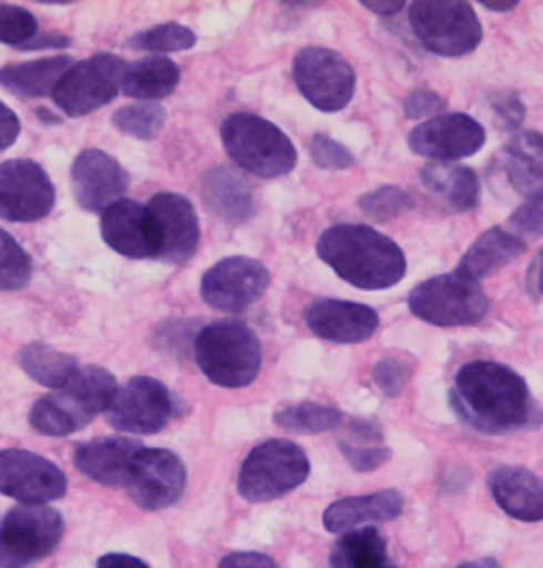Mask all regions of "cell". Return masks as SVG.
Here are the masks:
<instances>
[{
  "label": "cell",
  "mask_w": 543,
  "mask_h": 568,
  "mask_svg": "<svg viewBox=\"0 0 543 568\" xmlns=\"http://www.w3.org/2000/svg\"><path fill=\"white\" fill-rule=\"evenodd\" d=\"M457 417L483 434L522 429L532 419V395L524 378L498 362H471L460 368L450 390Z\"/></svg>",
  "instance_id": "cell-1"
},
{
  "label": "cell",
  "mask_w": 543,
  "mask_h": 568,
  "mask_svg": "<svg viewBox=\"0 0 543 568\" xmlns=\"http://www.w3.org/2000/svg\"><path fill=\"white\" fill-rule=\"evenodd\" d=\"M318 255L341 280L366 292L395 287L407 273L402 248L368 224L330 226L318 239Z\"/></svg>",
  "instance_id": "cell-2"
},
{
  "label": "cell",
  "mask_w": 543,
  "mask_h": 568,
  "mask_svg": "<svg viewBox=\"0 0 543 568\" xmlns=\"http://www.w3.org/2000/svg\"><path fill=\"white\" fill-rule=\"evenodd\" d=\"M116 378L102 366H80L63 388L32 405L30 424L44 436H70L92 424L116 397Z\"/></svg>",
  "instance_id": "cell-3"
},
{
  "label": "cell",
  "mask_w": 543,
  "mask_h": 568,
  "mask_svg": "<svg viewBox=\"0 0 543 568\" xmlns=\"http://www.w3.org/2000/svg\"><path fill=\"white\" fill-rule=\"evenodd\" d=\"M195 362L214 386L246 388L260 374L263 347L246 323L217 321L199 331Z\"/></svg>",
  "instance_id": "cell-4"
},
{
  "label": "cell",
  "mask_w": 543,
  "mask_h": 568,
  "mask_svg": "<svg viewBox=\"0 0 543 568\" xmlns=\"http://www.w3.org/2000/svg\"><path fill=\"white\" fill-rule=\"evenodd\" d=\"M222 142L228 158L260 179L287 176L298 160L289 135L255 113H232L222 123Z\"/></svg>",
  "instance_id": "cell-5"
},
{
  "label": "cell",
  "mask_w": 543,
  "mask_h": 568,
  "mask_svg": "<svg viewBox=\"0 0 543 568\" xmlns=\"http://www.w3.org/2000/svg\"><path fill=\"white\" fill-rule=\"evenodd\" d=\"M310 475L306 450L294 442H265L250 450L238 473V494L250 504H265L301 487Z\"/></svg>",
  "instance_id": "cell-6"
},
{
  "label": "cell",
  "mask_w": 543,
  "mask_h": 568,
  "mask_svg": "<svg viewBox=\"0 0 543 568\" xmlns=\"http://www.w3.org/2000/svg\"><path fill=\"white\" fill-rule=\"evenodd\" d=\"M489 294L460 270L421 282L409 294L411 314L440 328L474 325L489 314Z\"/></svg>",
  "instance_id": "cell-7"
},
{
  "label": "cell",
  "mask_w": 543,
  "mask_h": 568,
  "mask_svg": "<svg viewBox=\"0 0 543 568\" xmlns=\"http://www.w3.org/2000/svg\"><path fill=\"white\" fill-rule=\"evenodd\" d=\"M65 520L44 504H22L0 520V568H27L61 545Z\"/></svg>",
  "instance_id": "cell-8"
},
{
  "label": "cell",
  "mask_w": 543,
  "mask_h": 568,
  "mask_svg": "<svg viewBox=\"0 0 543 568\" xmlns=\"http://www.w3.org/2000/svg\"><path fill=\"white\" fill-rule=\"evenodd\" d=\"M409 24L428 51L450 59L471 53L483 39L474 8L462 0H419L411 6Z\"/></svg>",
  "instance_id": "cell-9"
},
{
  "label": "cell",
  "mask_w": 543,
  "mask_h": 568,
  "mask_svg": "<svg viewBox=\"0 0 543 568\" xmlns=\"http://www.w3.org/2000/svg\"><path fill=\"white\" fill-rule=\"evenodd\" d=\"M127 63L121 55L96 53L88 61H80L68 70L65 78L55 84L53 102L65 116H88V113L111 104L121 92V80Z\"/></svg>",
  "instance_id": "cell-10"
},
{
  "label": "cell",
  "mask_w": 543,
  "mask_h": 568,
  "mask_svg": "<svg viewBox=\"0 0 543 568\" xmlns=\"http://www.w3.org/2000/svg\"><path fill=\"white\" fill-rule=\"evenodd\" d=\"M296 88L320 111H341L354 97L356 73L339 53L320 47H306L294 59Z\"/></svg>",
  "instance_id": "cell-11"
},
{
  "label": "cell",
  "mask_w": 543,
  "mask_h": 568,
  "mask_svg": "<svg viewBox=\"0 0 543 568\" xmlns=\"http://www.w3.org/2000/svg\"><path fill=\"white\" fill-rule=\"evenodd\" d=\"M185 465L166 448H140L127 465L125 489L142 510L174 506L185 491Z\"/></svg>",
  "instance_id": "cell-12"
},
{
  "label": "cell",
  "mask_w": 543,
  "mask_h": 568,
  "mask_svg": "<svg viewBox=\"0 0 543 568\" xmlns=\"http://www.w3.org/2000/svg\"><path fill=\"white\" fill-rule=\"evenodd\" d=\"M174 417V395L162 381L150 376H135L116 390L106 419L116 432L145 436L162 432Z\"/></svg>",
  "instance_id": "cell-13"
},
{
  "label": "cell",
  "mask_w": 543,
  "mask_h": 568,
  "mask_svg": "<svg viewBox=\"0 0 543 568\" xmlns=\"http://www.w3.org/2000/svg\"><path fill=\"white\" fill-rule=\"evenodd\" d=\"M269 287V270L255 258L232 255L212 265L203 277V300L224 314L250 308Z\"/></svg>",
  "instance_id": "cell-14"
},
{
  "label": "cell",
  "mask_w": 543,
  "mask_h": 568,
  "mask_svg": "<svg viewBox=\"0 0 543 568\" xmlns=\"http://www.w3.org/2000/svg\"><path fill=\"white\" fill-rule=\"evenodd\" d=\"M55 189L49 174L32 160L0 164V220L37 222L51 215Z\"/></svg>",
  "instance_id": "cell-15"
},
{
  "label": "cell",
  "mask_w": 543,
  "mask_h": 568,
  "mask_svg": "<svg viewBox=\"0 0 543 568\" xmlns=\"http://www.w3.org/2000/svg\"><path fill=\"white\" fill-rule=\"evenodd\" d=\"M68 479L59 465L32 450H0V494L20 504H49L63 499Z\"/></svg>",
  "instance_id": "cell-16"
},
{
  "label": "cell",
  "mask_w": 543,
  "mask_h": 568,
  "mask_svg": "<svg viewBox=\"0 0 543 568\" xmlns=\"http://www.w3.org/2000/svg\"><path fill=\"white\" fill-rule=\"evenodd\" d=\"M154 230V258L164 263H188L199 246V222L188 197L156 193L147 203Z\"/></svg>",
  "instance_id": "cell-17"
},
{
  "label": "cell",
  "mask_w": 543,
  "mask_h": 568,
  "mask_svg": "<svg viewBox=\"0 0 543 568\" xmlns=\"http://www.w3.org/2000/svg\"><path fill=\"white\" fill-rule=\"evenodd\" d=\"M407 142L411 152L431 162L464 160L483 148L485 128L467 113H440L413 128Z\"/></svg>",
  "instance_id": "cell-18"
},
{
  "label": "cell",
  "mask_w": 543,
  "mask_h": 568,
  "mask_svg": "<svg viewBox=\"0 0 543 568\" xmlns=\"http://www.w3.org/2000/svg\"><path fill=\"white\" fill-rule=\"evenodd\" d=\"M73 191L75 201L82 210L88 212H104L113 205L123 201V195L131 186V176H127L125 169L119 160H113L111 154L102 150H84L78 154L73 162Z\"/></svg>",
  "instance_id": "cell-19"
},
{
  "label": "cell",
  "mask_w": 543,
  "mask_h": 568,
  "mask_svg": "<svg viewBox=\"0 0 543 568\" xmlns=\"http://www.w3.org/2000/svg\"><path fill=\"white\" fill-rule=\"evenodd\" d=\"M304 321L313 335L337 345L366 343L368 337H373L380 323L378 314L370 306L339 300L313 302L306 308Z\"/></svg>",
  "instance_id": "cell-20"
},
{
  "label": "cell",
  "mask_w": 543,
  "mask_h": 568,
  "mask_svg": "<svg viewBox=\"0 0 543 568\" xmlns=\"http://www.w3.org/2000/svg\"><path fill=\"white\" fill-rule=\"evenodd\" d=\"M102 236L125 258H154V230L147 205L135 201L113 203L102 215Z\"/></svg>",
  "instance_id": "cell-21"
},
{
  "label": "cell",
  "mask_w": 543,
  "mask_h": 568,
  "mask_svg": "<svg viewBox=\"0 0 543 568\" xmlns=\"http://www.w3.org/2000/svg\"><path fill=\"white\" fill-rule=\"evenodd\" d=\"M489 489L510 518L522 523L543 520V481L526 467H498L489 475Z\"/></svg>",
  "instance_id": "cell-22"
},
{
  "label": "cell",
  "mask_w": 543,
  "mask_h": 568,
  "mask_svg": "<svg viewBox=\"0 0 543 568\" xmlns=\"http://www.w3.org/2000/svg\"><path fill=\"white\" fill-rule=\"evenodd\" d=\"M404 510V496L395 489H382L366 496H349V499H339L325 510L322 523L325 528L337 535H345L349 530L361 528L368 523H390L399 518Z\"/></svg>",
  "instance_id": "cell-23"
},
{
  "label": "cell",
  "mask_w": 543,
  "mask_h": 568,
  "mask_svg": "<svg viewBox=\"0 0 543 568\" xmlns=\"http://www.w3.org/2000/svg\"><path fill=\"white\" fill-rule=\"evenodd\" d=\"M140 442L125 436L96 438V442L80 444L75 448V465L82 475L99 481L104 487H123L127 465L140 450Z\"/></svg>",
  "instance_id": "cell-24"
},
{
  "label": "cell",
  "mask_w": 543,
  "mask_h": 568,
  "mask_svg": "<svg viewBox=\"0 0 543 568\" xmlns=\"http://www.w3.org/2000/svg\"><path fill=\"white\" fill-rule=\"evenodd\" d=\"M423 189L450 212H467L479 203L481 183L477 172L452 162H431L421 169Z\"/></svg>",
  "instance_id": "cell-25"
},
{
  "label": "cell",
  "mask_w": 543,
  "mask_h": 568,
  "mask_svg": "<svg viewBox=\"0 0 543 568\" xmlns=\"http://www.w3.org/2000/svg\"><path fill=\"white\" fill-rule=\"evenodd\" d=\"M526 246L529 244H524L520 236H514L508 226H493V230L483 232L474 241V246L462 255L457 270L469 280L479 282L483 277L495 275L498 270H503L514 258H520Z\"/></svg>",
  "instance_id": "cell-26"
},
{
  "label": "cell",
  "mask_w": 543,
  "mask_h": 568,
  "mask_svg": "<svg viewBox=\"0 0 543 568\" xmlns=\"http://www.w3.org/2000/svg\"><path fill=\"white\" fill-rule=\"evenodd\" d=\"M505 174L512 189L529 201L543 197V135L518 133L505 148Z\"/></svg>",
  "instance_id": "cell-27"
},
{
  "label": "cell",
  "mask_w": 543,
  "mask_h": 568,
  "mask_svg": "<svg viewBox=\"0 0 543 568\" xmlns=\"http://www.w3.org/2000/svg\"><path fill=\"white\" fill-rule=\"evenodd\" d=\"M203 201L219 220L240 224L255 212L253 191L248 183L228 169H212L203 179Z\"/></svg>",
  "instance_id": "cell-28"
},
{
  "label": "cell",
  "mask_w": 543,
  "mask_h": 568,
  "mask_svg": "<svg viewBox=\"0 0 543 568\" xmlns=\"http://www.w3.org/2000/svg\"><path fill=\"white\" fill-rule=\"evenodd\" d=\"M70 55H51V59L12 63L0 68V84L12 94L20 97H47L53 94L70 68H73Z\"/></svg>",
  "instance_id": "cell-29"
},
{
  "label": "cell",
  "mask_w": 543,
  "mask_h": 568,
  "mask_svg": "<svg viewBox=\"0 0 543 568\" xmlns=\"http://www.w3.org/2000/svg\"><path fill=\"white\" fill-rule=\"evenodd\" d=\"M178 80L181 70L174 61L166 55H150V59L135 61L125 68L121 92L142 99V102H154V99H164L174 92Z\"/></svg>",
  "instance_id": "cell-30"
},
{
  "label": "cell",
  "mask_w": 543,
  "mask_h": 568,
  "mask_svg": "<svg viewBox=\"0 0 543 568\" xmlns=\"http://www.w3.org/2000/svg\"><path fill=\"white\" fill-rule=\"evenodd\" d=\"M341 426L345 429L339 436V448L354 470L370 473L390 460L392 453L388 446H382V432L378 424L366 419H345Z\"/></svg>",
  "instance_id": "cell-31"
},
{
  "label": "cell",
  "mask_w": 543,
  "mask_h": 568,
  "mask_svg": "<svg viewBox=\"0 0 543 568\" xmlns=\"http://www.w3.org/2000/svg\"><path fill=\"white\" fill-rule=\"evenodd\" d=\"M332 568H397L388 542L376 528H356L339 537L330 557Z\"/></svg>",
  "instance_id": "cell-32"
},
{
  "label": "cell",
  "mask_w": 543,
  "mask_h": 568,
  "mask_svg": "<svg viewBox=\"0 0 543 568\" xmlns=\"http://www.w3.org/2000/svg\"><path fill=\"white\" fill-rule=\"evenodd\" d=\"M18 362L22 366V372L34 378L39 386H47L53 390L63 388L80 368L73 354L53 349L44 343H32L22 347L18 354Z\"/></svg>",
  "instance_id": "cell-33"
},
{
  "label": "cell",
  "mask_w": 543,
  "mask_h": 568,
  "mask_svg": "<svg viewBox=\"0 0 543 568\" xmlns=\"http://www.w3.org/2000/svg\"><path fill=\"white\" fill-rule=\"evenodd\" d=\"M345 422V415L339 409L318 405V403H298L279 409L275 415V424L284 432L291 434H322L332 432Z\"/></svg>",
  "instance_id": "cell-34"
},
{
  "label": "cell",
  "mask_w": 543,
  "mask_h": 568,
  "mask_svg": "<svg viewBox=\"0 0 543 568\" xmlns=\"http://www.w3.org/2000/svg\"><path fill=\"white\" fill-rule=\"evenodd\" d=\"M113 123L121 133L133 135L140 140H152L162 133V128L166 123V109L156 102H142V104H131L116 111L113 116Z\"/></svg>",
  "instance_id": "cell-35"
},
{
  "label": "cell",
  "mask_w": 543,
  "mask_h": 568,
  "mask_svg": "<svg viewBox=\"0 0 543 568\" xmlns=\"http://www.w3.org/2000/svg\"><path fill=\"white\" fill-rule=\"evenodd\" d=\"M32 280V258L6 230H0V290L18 292Z\"/></svg>",
  "instance_id": "cell-36"
},
{
  "label": "cell",
  "mask_w": 543,
  "mask_h": 568,
  "mask_svg": "<svg viewBox=\"0 0 543 568\" xmlns=\"http://www.w3.org/2000/svg\"><path fill=\"white\" fill-rule=\"evenodd\" d=\"M127 47L135 51H150V53H174V51H188L195 47V32L188 30V27L168 22L152 27V30H145L135 34Z\"/></svg>",
  "instance_id": "cell-37"
},
{
  "label": "cell",
  "mask_w": 543,
  "mask_h": 568,
  "mask_svg": "<svg viewBox=\"0 0 543 568\" xmlns=\"http://www.w3.org/2000/svg\"><path fill=\"white\" fill-rule=\"evenodd\" d=\"M39 34V22L30 10L0 3V41L3 44L24 49Z\"/></svg>",
  "instance_id": "cell-38"
},
{
  "label": "cell",
  "mask_w": 543,
  "mask_h": 568,
  "mask_svg": "<svg viewBox=\"0 0 543 568\" xmlns=\"http://www.w3.org/2000/svg\"><path fill=\"white\" fill-rule=\"evenodd\" d=\"M359 205L368 217L385 222V220L404 215V212H409L413 207V201H411V195L404 193L402 189L382 186L373 193H366L359 201Z\"/></svg>",
  "instance_id": "cell-39"
},
{
  "label": "cell",
  "mask_w": 543,
  "mask_h": 568,
  "mask_svg": "<svg viewBox=\"0 0 543 568\" xmlns=\"http://www.w3.org/2000/svg\"><path fill=\"white\" fill-rule=\"evenodd\" d=\"M508 230L514 236H520L524 244L543 236V197H539V201H529L514 212L508 222Z\"/></svg>",
  "instance_id": "cell-40"
},
{
  "label": "cell",
  "mask_w": 543,
  "mask_h": 568,
  "mask_svg": "<svg viewBox=\"0 0 543 568\" xmlns=\"http://www.w3.org/2000/svg\"><path fill=\"white\" fill-rule=\"evenodd\" d=\"M310 158L320 169H349L354 164V154L322 133L310 140Z\"/></svg>",
  "instance_id": "cell-41"
},
{
  "label": "cell",
  "mask_w": 543,
  "mask_h": 568,
  "mask_svg": "<svg viewBox=\"0 0 543 568\" xmlns=\"http://www.w3.org/2000/svg\"><path fill=\"white\" fill-rule=\"evenodd\" d=\"M409 364L404 359L397 357H385L376 368H373V381L376 386L388 395V397H397L402 393V388L407 386L409 381Z\"/></svg>",
  "instance_id": "cell-42"
},
{
  "label": "cell",
  "mask_w": 543,
  "mask_h": 568,
  "mask_svg": "<svg viewBox=\"0 0 543 568\" xmlns=\"http://www.w3.org/2000/svg\"><path fill=\"white\" fill-rule=\"evenodd\" d=\"M448 104L445 99L438 97L431 90H417L404 99V116L407 119H436L440 113H445Z\"/></svg>",
  "instance_id": "cell-43"
},
{
  "label": "cell",
  "mask_w": 543,
  "mask_h": 568,
  "mask_svg": "<svg viewBox=\"0 0 543 568\" xmlns=\"http://www.w3.org/2000/svg\"><path fill=\"white\" fill-rule=\"evenodd\" d=\"M493 109H495V116L503 121V125L510 128V131L520 128L522 121H524V104L520 102V97L514 92L495 94L493 97Z\"/></svg>",
  "instance_id": "cell-44"
},
{
  "label": "cell",
  "mask_w": 543,
  "mask_h": 568,
  "mask_svg": "<svg viewBox=\"0 0 543 568\" xmlns=\"http://www.w3.org/2000/svg\"><path fill=\"white\" fill-rule=\"evenodd\" d=\"M219 568H279L277 561L260 551H236L222 559Z\"/></svg>",
  "instance_id": "cell-45"
},
{
  "label": "cell",
  "mask_w": 543,
  "mask_h": 568,
  "mask_svg": "<svg viewBox=\"0 0 543 568\" xmlns=\"http://www.w3.org/2000/svg\"><path fill=\"white\" fill-rule=\"evenodd\" d=\"M18 135H20V119L16 116V111L0 102V152L8 150L12 142L18 140Z\"/></svg>",
  "instance_id": "cell-46"
},
{
  "label": "cell",
  "mask_w": 543,
  "mask_h": 568,
  "mask_svg": "<svg viewBox=\"0 0 543 568\" xmlns=\"http://www.w3.org/2000/svg\"><path fill=\"white\" fill-rule=\"evenodd\" d=\"M96 568H150L145 561L131 554H106L96 561Z\"/></svg>",
  "instance_id": "cell-47"
},
{
  "label": "cell",
  "mask_w": 543,
  "mask_h": 568,
  "mask_svg": "<svg viewBox=\"0 0 543 568\" xmlns=\"http://www.w3.org/2000/svg\"><path fill=\"white\" fill-rule=\"evenodd\" d=\"M49 47H53V49H65V47H70V39L63 37V34H47V37H37V39L30 41V44H27L24 49L32 51V49H49Z\"/></svg>",
  "instance_id": "cell-48"
},
{
  "label": "cell",
  "mask_w": 543,
  "mask_h": 568,
  "mask_svg": "<svg viewBox=\"0 0 543 568\" xmlns=\"http://www.w3.org/2000/svg\"><path fill=\"white\" fill-rule=\"evenodd\" d=\"M526 282H529V287H532V292L536 296H543V251L539 253V258L534 261L532 270H529Z\"/></svg>",
  "instance_id": "cell-49"
},
{
  "label": "cell",
  "mask_w": 543,
  "mask_h": 568,
  "mask_svg": "<svg viewBox=\"0 0 543 568\" xmlns=\"http://www.w3.org/2000/svg\"><path fill=\"white\" fill-rule=\"evenodd\" d=\"M363 8L378 12V16H397L404 8L402 0H390V3H380V0H363Z\"/></svg>",
  "instance_id": "cell-50"
},
{
  "label": "cell",
  "mask_w": 543,
  "mask_h": 568,
  "mask_svg": "<svg viewBox=\"0 0 543 568\" xmlns=\"http://www.w3.org/2000/svg\"><path fill=\"white\" fill-rule=\"evenodd\" d=\"M483 8L495 10V12H508L518 8V0H508V3H495V0H483Z\"/></svg>",
  "instance_id": "cell-51"
},
{
  "label": "cell",
  "mask_w": 543,
  "mask_h": 568,
  "mask_svg": "<svg viewBox=\"0 0 543 568\" xmlns=\"http://www.w3.org/2000/svg\"><path fill=\"white\" fill-rule=\"evenodd\" d=\"M460 568H500V564L495 559H477V561L462 564Z\"/></svg>",
  "instance_id": "cell-52"
}]
</instances>
